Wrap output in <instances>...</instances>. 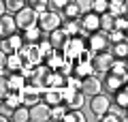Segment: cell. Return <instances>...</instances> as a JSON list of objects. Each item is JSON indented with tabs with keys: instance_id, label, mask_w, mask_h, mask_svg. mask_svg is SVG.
<instances>
[{
	"instance_id": "obj_1",
	"label": "cell",
	"mask_w": 128,
	"mask_h": 122,
	"mask_svg": "<svg viewBox=\"0 0 128 122\" xmlns=\"http://www.w3.org/2000/svg\"><path fill=\"white\" fill-rule=\"evenodd\" d=\"M38 11L34 9V7H30V5H26L22 11H17L15 13V22H17V28L19 30H28V28H34V26H38Z\"/></svg>"
},
{
	"instance_id": "obj_2",
	"label": "cell",
	"mask_w": 128,
	"mask_h": 122,
	"mask_svg": "<svg viewBox=\"0 0 128 122\" xmlns=\"http://www.w3.org/2000/svg\"><path fill=\"white\" fill-rule=\"evenodd\" d=\"M86 47H88L86 36H70V39L64 43L62 51H64V56H66V60L75 62V60L81 58V54H83V49H86Z\"/></svg>"
},
{
	"instance_id": "obj_3",
	"label": "cell",
	"mask_w": 128,
	"mask_h": 122,
	"mask_svg": "<svg viewBox=\"0 0 128 122\" xmlns=\"http://www.w3.org/2000/svg\"><path fill=\"white\" fill-rule=\"evenodd\" d=\"M62 15L58 13V11H54V9H47V11H43L41 15H38V28H41L43 32H47L49 34L51 30H56V28H60L62 26Z\"/></svg>"
},
{
	"instance_id": "obj_4",
	"label": "cell",
	"mask_w": 128,
	"mask_h": 122,
	"mask_svg": "<svg viewBox=\"0 0 128 122\" xmlns=\"http://www.w3.org/2000/svg\"><path fill=\"white\" fill-rule=\"evenodd\" d=\"M19 96H22V105L32 107V105H36V103L43 101V88L34 86V84H26V86L19 90Z\"/></svg>"
},
{
	"instance_id": "obj_5",
	"label": "cell",
	"mask_w": 128,
	"mask_h": 122,
	"mask_svg": "<svg viewBox=\"0 0 128 122\" xmlns=\"http://www.w3.org/2000/svg\"><path fill=\"white\" fill-rule=\"evenodd\" d=\"M111 96L109 94H105V92H98V94H94V96H90V109H92V113H94L96 118H100L102 113H107L111 109Z\"/></svg>"
},
{
	"instance_id": "obj_6",
	"label": "cell",
	"mask_w": 128,
	"mask_h": 122,
	"mask_svg": "<svg viewBox=\"0 0 128 122\" xmlns=\"http://www.w3.org/2000/svg\"><path fill=\"white\" fill-rule=\"evenodd\" d=\"M88 47L94 49L96 54H98V51H109L111 49V41H109V36H107V32H102V30L92 32V34L88 36Z\"/></svg>"
},
{
	"instance_id": "obj_7",
	"label": "cell",
	"mask_w": 128,
	"mask_h": 122,
	"mask_svg": "<svg viewBox=\"0 0 128 122\" xmlns=\"http://www.w3.org/2000/svg\"><path fill=\"white\" fill-rule=\"evenodd\" d=\"M115 56L111 54V51H98V54L94 56V60H92V64H94V71L98 73V75H107L111 69V64H113Z\"/></svg>"
},
{
	"instance_id": "obj_8",
	"label": "cell",
	"mask_w": 128,
	"mask_h": 122,
	"mask_svg": "<svg viewBox=\"0 0 128 122\" xmlns=\"http://www.w3.org/2000/svg\"><path fill=\"white\" fill-rule=\"evenodd\" d=\"M81 28H83V36H90L92 32H98L100 30V15L90 11V13H83L81 15Z\"/></svg>"
},
{
	"instance_id": "obj_9",
	"label": "cell",
	"mask_w": 128,
	"mask_h": 122,
	"mask_svg": "<svg viewBox=\"0 0 128 122\" xmlns=\"http://www.w3.org/2000/svg\"><path fill=\"white\" fill-rule=\"evenodd\" d=\"M24 43H26V41H24V34H17V32H15V34H11V36H4L0 47H2V54H17L24 47Z\"/></svg>"
},
{
	"instance_id": "obj_10",
	"label": "cell",
	"mask_w": 128,
	"mask_h": 122,
	"mask_svg": "<svg viewBox=\"0 0 128 122\" xmlns=\"http://www.w3.org/2000/svg\"><path fill=\"white\" fill-rule=\"evenodd\" d=\"M81 90L86 92L88 96L98 94V92H102V90H105V88H102V79H100V77H96V73H94V75L83 77V81H81Z\"/></svg>"
},
{
	"instance_id": "obj_11",
	"label": "cell",
	"mask_w": 128,
	"mask_h": 122,
	"mask_svg": "<svg viewBox=\"0 0 128 122\" xmlns=\"http://www.w3.org/2000/svg\"><path fill=\"white\" fill-rule=\"evenodd\" d=\"M126 81H128V79H124V77H120V75L107 73L105 79H102V88H105L107 94H115L118 90H122V88H124V84H126Z\"/></svg>"
},
{
	"instance_id": "obj_12",
	"label": "cell",
	"mask_w": 128,
	"mask_h": 122,
	"mask_svg": "<svg viewBox=\"0 0 128 122\" xmlns=\"http://www.w3.org/2000/svg\"><path fill=\"white\" fill-rule=\"evenodd\" d=\"M49 111H51V105H47L45 101L32 105L30 107V120L32 122H43V120H49Z\"/></svg>"
},
{
	"instance_id": "obj_13",
	"label": "cell",
	"mask_w": 128,
	"mask_h": 122,
	"mask_svg": "<svg viewBox=\"0 0 128 122\" xmlns=\"http://www.w3.org/2000/svg\"><path fill=\"white\" fill-rule=\"evenodd\" d=\"M17 30H19V28H17V22H15V15L4 13L2 17H0V34H2V39L15 34Z\"/></svg>"
},
{
	"instance_id": "obj_14",
	"label": "cell",
	"mask_w": 128,
	"mask_h": 122,
	"mask_svg": "<svg viewBox=\"0 0 128 122\" xmlns=\"http://www.w3.org/2000/svg\"><path fill=\"white\" fill-rule=\"evenodd\" d=\"M43 101L47 105H58L64 103V96H62V88H43Z\"/></svg>"
},
{
	"instance_id": "obj_15",
	"label": "cell",
	"mask_w": 128,
	"mask_h": 122,
	"mask_svg": "<svg viewBox=\"0 0 128 122\" xmlns=\"http://www.w3.org/2000/svg\"><path fill=\"white\" fill-rule=\"evenodd\" d=\"M68 39H70V36H68V32L64 30L62 26L49 32V41H51V45H54L56 49H62V47H64V43H66Z\"/></svg>"
},
{
	"instance_id": "obj_16",
	"label": "cell",
	"mask_w": 128,
	"mask_h": 122,
	"mask_svg": "<svg viewBox=\"0 0 128 122\" xmlns=\"http://www.w3.org/2000/svg\"><path fill=\"white\" fill-rule=\"evenodd\" d=\"M45 86L47 88H64L66 86V75H62L60 71H49L45 77Z\"/></svg>"
},
{
	"instance_id": "obj_17",
	"label": "cell",
	"mask_w": 128,
	"mask_h": 122,
	"mask_svg": "<svg viewBox=\"0 0 128 122\" xmlns=\"http://www.w3.org/2000/svg\"><path fill=\"white\" fill-rule=\"evenodd\" d=\"M19 105H22V96H19V92H9L6 96H2V109H4V111L13 113Z\"/></svg>"
},
{
	"instance_id": "obj_18",
	"label": "cell",
	"mask_w": 128,
	"mask_h": 122,
	"mask_svg": "<svg viewBox=\"0 0 128 122\" xmlns=\"http://www.w3.org/2000/svg\"><path fill=\"white\" fill-rule=\"evenodd\" d=\"M94 64H92V60H83V58H79V60H75V75H79V77H88V75H94Z\"/></svg>"
},
{
	"instance_id": "obj_19",
	"label": "cell",
	"mask_w": 128,
	"mask_h": 122,
	"mask_svg": "<svg viewBox=\"0 0 128 122\" xmlns=\"http://www.w3.org/2000/svg\"><path fill=\"white\" fill-rule=\"evenodd\" d=\"M62 28L68 32V36H83L81 19H66V22L62 24Z\"/></svg>"
},
{
	"instance_id": "obj_20",
	"label": "cell",
	"mask_w": 128,
	"mask_h": 122,
	"mask_svg": "<svg viewBox=\"0 0 128 122\" xmlns=\"http://www.w3.org/2000/svg\"><path fill=\"white\" fill-rule=\"evenodd\" d=\"M126 5L128 0H109V13L113 17H122L126 13Z\"/></svg>"
},
{
	"instance_id": "obj_21",
	"label": "cell",
	"mask_w": 128,
	"mask_h": 122,
	"mask_svg": "<svg viewBox=\"0 0 128 122\" xmlns=\"http://www.w3.org/2000/svg\"><path fill=\"white\" fill-rule=\"evenodd\" d=\"M62 11H64V17H66V19H81V15H83L81 9H79V5L75 2V0H70Z\"/></svg>"
},
{
	"instance_id": "obj_22",
	"label": "cell",
	"mask_w": 128,
	"mask_h": 122,
	"mask_svg": "<svg viewBox=\"0 0 128 122\" xmlns=\"http://www.w3.org/2000/svg\"><path fill=\"white\" fill-rule=\"evenodd\" d=\"M109 51L115 56V58L126 60V58H128V41H122V43H113Z\"/></svg>"
},
{
	"instance_id": "obj_23",
	"label": "cell",
	"mask_w": 128,
	"mask_h": 122,
	"mask_svg": "<svg viewBox=\"0 0 128 122\" xmlns=\"http://www.w3.org/2000/svg\"><path fill=\"white\" fill-rule=\"evenodd\" d=\"M41 28L38 26H34V28H28V30H24L22 34H24V41L26 43H41Z\"/></svg>"
},
{
	"instance_id": "obj_24",
	"label": "cell",
	"mask_w": 128,
	"mask_h": 122,
	"mask_svg": "<svg viewBox=\"0 0 128 122\" xmlns=\"http://www.w3.org/2000/svg\"><path fill=\"white\" fill-rule=\"evenodd\" d=\"M66 111H68L66 103H58V105H54V107H51V111H49V120H64Z\"/></svg>"
},
{
	"instance_id": "obj_25",
	"label": "cell",
	"mask_w": 128,
	"mask_h": 122,
	"mask_svg": "<svg viewBox=\"0 0 128 122\" xmlns=\"http://www.w3.org/2000/svg\"><path fill=\"white\" fill-rule=\"evenodd\" d=\"M11 116H13L15 122H26V120H30V107L28 105H19Z\"/></svg>"
},
{
	"instance_id": "obj_26",
	"label": "cell",
	"mask_w": 128,
	"mask_h": 122,
	"mask_svg": "<svg viewBox=\"0 0 128 122\" xmlns=\"http://www.w3.org/2000/svg\"><path fill=\"white\" fill-rule=\"evenodd\" d=\"M113 28H115V17L109 13V11L102 13L100 15V30L102 32H109V30H113Z\"/></svg>"
},
{
	"instance_id": "obj_27",
	"label": "cell",
	"mask_w": 128,
	"mask_h": 122,
	"mask_svg": "<svg viewBox=\"0 0 128 122\" xmlns=\"http://www.w3.org/2000/svg\"><path fill=\"white\" fill-rule=\"evenodd\" d=\"M64 122H86V116L81 109H68L64 116Z\"/></svg>"
},
{
	"instance_id": "obj_28",
	"label": "cell",
	"mask_w": 128,
	"mask_h": 122,
	"mask_svg": "<svg viewBox=\"0 0 128 122\" xmlns=\"http://www.w3.org/2000/svg\"><path fill=\"white\" fill-rule=\"evenodd\" d=\"M24 7H26V0H4V9L9 11V13H17V11H22Z\"/></svg>"
},
{
	"instance_id": "obj_29",
	"label": "cell",
	"mask_w": 128,
	"mask_h": 122,
	"mask_svg": "<svg viewBox=\"0 0 128 122\" xmlns=\"http://www.w3.org/2000/svg\"><path fill=\"white\" fill-rule=\"evenodd\" d=\"M115 105L118 107H122V109H128V90L126 88H122V90H118L115 92Z\"/></svg>"
},
{
	"instance_id": "obj_30",
	"label": "cell",
	"mask_w": 128,
	"mask_h": 122,
	"mask_svg": "<svg viewBox=\"0 0 128 122\" xmlns=\"http://www.w3.org/2000/svg\"><path fill=\"white\" fill-rule=\"evenodd\" d=\"M107 36H109L111 45H113V43H122V41H126V32L118 30V28H113V30H109V32H107Z\"/></svg>"
},
{
	"instance_id": "obj_31",
	"label": "cell",
	"mask_w": 128,
	"mask_h": 122,
	"mask_svg": "<svg viewBox=\"0 0 128 122\" xmlns=\"http://www.w3.org/2000/svg\"><path fill=\"white\" fill-rule=\"evenodd\" d=\"M92 11H94V13H98V15L107 13V11H109V0H94Z\"/></svg>"
},
{
	"instance_id": "obj_32",
	"label": "cell",
	"mask_w": 128,
	"mask_h": 122,
	"mask_svg": "<svg viewBox=\"0 0 128 122\" xmlns=\"http://www.w3.org/2000/svg\"><path fill=\"white\" fill-rule=\"evenodd\" d=\"M79 5V9H81V13H90L92 7H94V0H75Z\"/></svg>"
},
{
	"instance_id": "obj_33",
	"label": "cell",
	"mask_w": 128,
	"mask_h": 122,
	"mask_svg": "<svg viewBox=\"0 0 128 122\" xmlns=\"http://www.w3.org/2000/svg\"><path fill=\"white\" fill-rule=\"evenodd\" d=\"M70 0H51L49 2V9H54V11H58V9H64V7L68 5Z\"/></svg>"
},
{
	"instance_id": "obj_34",
	"label": "cell",
	"mask_w": 128,
	"mask_h": 122,
	"mask_svg": "<svg viewBox=\"0 0 128 122\" xmlns=\"http://www.w3.org/2000/svg\"><path fill=\"white\" fill-rule=\"evenodd\" d=\"M34 2H36V0H26V5H30V7H34Z\"/></svg>"
},
{
	"instance_id": "obj_35",
	"label": "cell",
	"mask_w": 128,
	"mask_h": 122,
	"mask_svg": "<svg viewBox=\"0 0 128 122\" xmlns=\"http://www.w3.org/2000/svg\"><path fill=\"white\" fill-rule=\"evenodd\" d=\"M124 15H126V17H128V5H126V13H124Z\"/></svg>"
},
{
	"instance_id": "obj_36",
	"label": "cell",
	"mask_w": 128,
	"mask_h": 122,
	"mask_svg": "<svg viewBox=\"0 0 128 122\" xmlns=\"http://www.w3.org/2000/svg\"><path fill=\"white\" fill-rule=\"evenodd\" d=\"M124 88H126V90H128V81H126V84H124Z\"/></svg>"
},
{
	"instance_id": "obj_37",
	"label": "cell",
	"mask_w": 128,
	"mask_h": 122,
	"mask_svg": "<svg viewBox=\"0 0 128 122\" xmlns=\"http://www.w3.org/2000/svg\"><path fill=\"white\" fill-rule=\"evenodd\" d=\"M126 120H128V109H126Z\"/></svg>"
},
{
	"instance_id": "obj_38",
	"label": "cell",
	"mask_w": 128,
	"mask_h": 122,
	"mask_svg": "<svg viewBox=\"0 0 128 122\" xmlns=\"http://www.w3.org/2000/svg\"><path fill=\"white\" fill-rule=\"evenodd\" d=\"M126 62H128V58H126Z\"/></svg>"
}]
</instances>
